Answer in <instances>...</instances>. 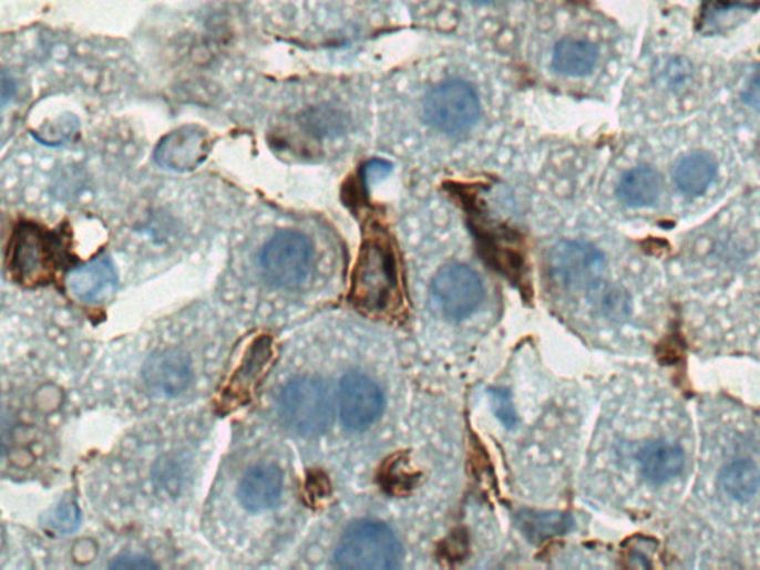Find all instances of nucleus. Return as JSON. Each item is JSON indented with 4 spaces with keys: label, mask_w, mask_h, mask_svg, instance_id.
<instances>
[{
    "label": "nucleus",
    "mask_w": 760,
    "mask_h": 570,
    "mask_svg": "<svg viewBox=\"0 0 760 570\" xmlns=\"http://www.w3.org/2000/svg\"><path fill=\"white\" fill-rule=\"evenodd\" d=\"M520 526L528 538L545 541L558 535L566 533L571 520L565 515H538V512H523L518 517Z\"/></svg>",
    "instance_id": "obj_19"
},
{
    "label": "nucleus",
    "mask_w": 760,
    "mask_h": 570,
    "mask_svg": "<svg viewBox=\"0 0 760 570\" xmlns=\"http://www.w3.org/2000/svg\"><path fill=\"white\" fill-rule=\"evenodd\" d=\"M637 460L646 480L657 486L675 480L687 464L684 449L667 439H655L641 447Z\"/></svg>",
    "instance_id": "obj_14"
},
{
    "label": "nucleus",
    "mask_w": 760,
    "mask_h": 570,
    "mask_svg": "<svg viewBox=\"0 0 760 570\" xmlns=\"http://www.w3.org/2000/svg\"><path fill=\"white\" fill-rule=\"evenodd\" d=\"M396 287L394 265L382 247L370 243L362 251L353 282V299L361 307L380 309Z\"/></svg>",
    "instance_id": "obj_8"
},
{
    "label": "nucleus",
    "mask_w": 760,
    "mask_h": 570,
    "mask_svg": "<svg viewBox=\"0 0 760 570\" xmlns=\"http://www.w3.org/2000/svg\"><path fill=\"white\" fill-rule=\"evenodd\" d=\"M598 50L594 43L566 38L553 51V69L565 76H585L594 71Z\"/></svg>",
    "instance_id": "obj_17"
},
{
    "label": "nucleus",
    "mask_w": 760,
    "mask_h": 570,
    "mask_svg": "<svg viewBox=\"0 0 760 570\" xmlns=\"http://www.w3.org/2000/svg\"><path fill=\"white\" fill-rule=\"evenodd\" d=\"M283 424L301 437L325 434L333 422L335 407L329 386L321 379H292L278 397Z\"/></svg>",
    "instance_id": "obj_1"
},
{
    "label": "nucleus",
    "mask_w": 760,
    "mask_h": 570,
    "mask_svg": "<svg viewBox=\"0 0 760 570\" xmlns=\"http://www.w3.org/2000/svg\"><path fill=\"white\" fill-rule=\"evenodd\" d=\"M403 550L396 533L380 521L362 520L349 526L335 552V563L347 570H392Z\"/></svg>",
    "instance_id": "obj_2"
},
{
    "label": "nucleus",
    "mask_w": 760,
    "mask_h": 570,
    "mask_svg": "<svg viewBox=\"0 0 760 570\" xmlns=\"http://www.w3.org/2000/svg\"><path fill=\"white\" fill-rule=\"evenodd\" d=\"M143 377L144 384L156 397H177L185 393L192 382L189 356L176 350L158 352L144 364Z\"/></svg>",
    "instance_id": "obj_10"
},
{
    "label": "nucleus",
    "mask_w": 760,
    "mask_h": 570,
    "mask_svg": "<svg viewBox=\"0 0 760 570\" xmlns=\"http://www.w3.org/2000/svg\"><path fill=\"white\" fill-rule=\"evenodd\" d=\"M284 490L281 469L275 464H257L248 469L238 486L239 504L250 512L277 507Z\"/></svg>",
    "instance_id": "obj_12"
},
{
    "label": "nucleus",
    "mask_w": 760,
    "mask_h": 570,
    "mask_svg": "<svg viewBox=\"0 0 760 570\" xmlns=\"http://www.w3.org/2000/svg\"><path fill=\"white\" fill-rule=\"evenodd\" d=\"M480 111L477 93L464 81H448L435 86L423 103L428 124L450 136L470 129L479 121Z\"/></svg>",
    "instance_id": "obj_4"
},
{
    "label": "nucleus",
    "mask_w": 760,
    "mask_h": 570,
    "mask_svg": "<svg viewBox=\"0 0 760 570\" xmlns=\"http://www.w3.org/2000/svg\"><path fill=\"white\" fill-rule=\"evenodd\" d=\"M390 172L391 165L387 164L386 160H371L370 164L366 165V180H380V178L387 177Z\"/></svg>",
    "instance_id": "obj_24"
},
{
    "label": "nucleus",
    "mask_w": 760,
    "mask_h": 570,
    "mask_svg": "<svg viewBox=\"0 0 760 570\" xmlns=\"http://www.w3.org/2000/svg\"><path fill=\"white\" fill-rule=\"evenodd\" d=\"M14 94H16L14 81L10 80V77H8L6 75V73H3V76H2V106L3 107H6L7 103L10 102V100L12 97H14Z\"/></svg>",
    "instance_id": "obj_26"
},
{
    "label": "nucleus",
    "mask_w": 760,
    "mask_h": 570,
    "mask_svg": "<svg viewBox=\"0 0 760 570\" xmlns=\"http://www.w3.org/2000/svg\"><path fill=\"white\" fill-rule=\"evenodd\" d=\"M741 97L747 106L760 112V64L750 73L742 86Z\"/></svg>",
    "instance_id": "obj_22"
},
{
    "label": "nucleus",
    "mask_w": 760,
    "mask_h": 570,
    "mask_svg": "<svg viewBox=\"0 0 760 570\" xmlns=\"http://www.w3.org/2000/svg\"><path fill=\"white\" fill-rule=\"evenodd\" d=\"M212 141L204 129L183 126L163 138L155 151L156 163L174 172H189L207 159Z\"/></svg>",
    "instance_id": "obj_9"
},
{
    "label": "nucleus",
    "mask_w": 760,
    "mask_h": 570,
    "mask_svg": "<svg viewBox=\"0 0 760 570\" xmlns=\"http://www.w3.org/2000/svg\"><path fill=\"white\" fill-rule=\"evenodd\" d=\"M264 278L277 289H296L312 272V243L296 230H279L260 251Z\"/></svg>",
    "instance_id": "obj_3"
},
{
    "label": "nucleus",
    "mask_w": 760,
    "mask_h": 570,
    "mask_svg": "<svg viewBox=\"0 0 760 570\" xmlns=\"http://www.w3.org/2000/svg\"><path fill=\"white\" fill-rule=\"evenodd\" d=\"M658 82L667 90L679 91L691 82L692 66L684 59L667 60L657 72Z\"/></svg>",
    "instance_id": "obj_21"
},
{
    "label": "nucleus",
    "mask_w": 760,
    "mask_h": 570,
    "mask_svg": "<svg viewBox=\"0 0 760 570\" xmlns=\"http://www.w3.org/2000/svg\"><path fill=\"white\" fill-rule=\"evenodd\" d=\"M339 415L348 429L369 428L383 412V394L371 379L360 373H349L339 385Z\"/></svg>",
    "instance_id": "obj_7"
},
{
    "label": "nucleus",
    "mask_w": 760,
    "mask_h": 570,
    "mask_svg": "<svg viewBox=\"0 0 760 570\" xmlns=\"http://www.w3.org/2000/svg\"><path fill=\"white\" fill-rule=\"evenodd\" d=\"M718 167L715 159L705 152L684 156L672 168V180L677 189L687 197H700L713 183Z\"/></svg>",
    "instance_id": "obj_15"
},
{
    "label": "nucleus",
    "mask_w": 760,
    "mask_h": 570,
    "mask_svg": "<svg viewBox=\"0 0 760 570\" xmlns=\"http://www.w3.org/2000/svg\"><path fill=\"white\" fill-rule=\"evenodd\" d=\"M605 271V258L585 242H562L554 247L550 272L554 280L571 290L597 289Z\"/></svg>",
    "instance_id": "obj_6"
},
{
    "label": "nucleus",
    "mask_w": 760,
    "mask_h": 570,
    "mask_svg": "<svg viewBox=\"0 0 760 570\" xmlns=\"http://www.w3.org/2000/svg\"><path fill=\"white\" fill-rule=\"evenodd\" d=\"M432 294L441 312L460 321L477 311L483 302V282L473 269L461 263L441 268L432 281Z\"/></svg>",
    "instance_id": "obj_5"
},
{
    "label": "nucleus",
    "mask_w": 760,
    "mask_h": 570,
    "mask_svg": "<svg viewBox=\"0 0 760 570\" xmlns=\"http://www.w3.org/2000/svg\"><path fill=\"white\" fill-rule=\"evenodd\" d=\"M719 486L736 502H749L760 489V469L750 459H733L719 473Z\"/></svg>",
    "instance_id": "obj_18"
},
{
    "label": "nucleus",
    "mask_w": 760,
    "mask_h": 570,
    "mask_svg": "<svg viewBox=\"0 0 760 570\" xmlns=\"http://www.w3.org/2000/svg\"><path fill=\"white\" fill-rule=\"evenodd\" d=\"M301 125L314 136L327 137L335 136L343 128V120H340L338 112L318 107L305 113L301 117Z\"/></svg>",
    "instance_id": "obj_20"
},
{
    "label": "nucleus",
    "mask_w": 760,
    "mask_h": 570,
    "mask_svg": "<svg viewBox=\"0 0 760 570\" xmlns=\"http://www.w3.org/2000/svg\"><path fill=\"white\" fill-rule=\"evenodd\" d=\"M112 569H155L156 563L148 557L122 555L111 564Z\"/></svg>",
    "instance_id": "obj_23"
},
{
    "label": "nucleus",
    "mask_w": 760,
    "mask_h": 570,
    "mask_svg": "<svg viewBox=\"0 0 760 570\" xmlns=\"http://www.w3.org/2000/svg\"><path fill=\"white\" fill-rule=\"evenodd\" d=\"M473 2H477V3H489V2H493V0H473Z\"/></svg>",
    "instance_id": "obj_27"
},
{
    "label": "nucleus",
    "mask_w": 760,
    "mask_h": 570,
    "mask_svg": "<svg viewBox=\"0 0 760 570\" xmlns=\"http://www.w3.org/2000/svg\"><path fill=\"white\" fill-rule=\"evenodd\" d=\"M120 278L115 265L107 256L91 260L73 269L68 276V287L73 298L90 304H100L115 296Z\"/></svg>",
    "instance_id": "obj_11"
},
{
    "label": "nucleus",
    "mask_w": 760,
    "mask_h": 570,
    "mask_svg": "<svg viewBox=\"0 0 760 570\" xmlns=\"http://www.w3.org/2000/svg\"><path fill=\"white\" fill-rule=\"evenodd\" d=\"M51 250L38 229L21 230L12 248L11 268L24 282H41L51 273Z\"/></svg>",
    "instance_id": "obj_13"
},
{
    "label": "nucleus",
    "mask_w": 760,
    "mask_h": 570,
    "mask_svg": "<svg viewBox=\"0 0 760 570\" xmlns=\"http://www.w3.org/2000/svg\"><path fill=\"white\" fill-rule=\"evenodd\" d=\"M495 408L501 407L502 411L496 412L497 416L502 417L504 419L505 424L513 425L514 422V411L513 406H511L509 395L506 394H501V393H495Z\"/></svg>",
    "instance_id": "obj_25"
},
{
    "label": "nucleus",
    "mask_w": 760,
    "mask_h": 570,
    "mask_svg": "<svg viewBox=\"0 0 760 570\" xmlns=\"http://www.w3.org/2000/svg\"><path fill=\"white\" fill-rule=\"evenodd\" d=\"M663 193L661 174L653 167H636L619 180L618 198L627 207L645 208L654 206Z\"/></svg>",
    "instance_id": "obj_16"
}]
</instances>
